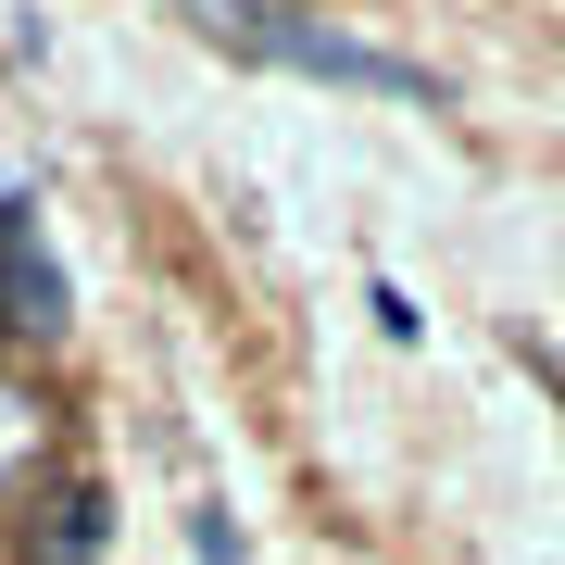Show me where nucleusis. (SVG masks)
I'll return each instance as SVG.
<instances>
[{
    "mask_svg": "<svg viewBox=\"0 0 565 565\" xmlns=\"http://www.w3.org/2000/svg\"><path fill=\"white\" fill-rule=\"evenodd\" d=\"M189 541H202V565H252V553H239V527H226V503L189 515Z\"/></svg>",
    "mask_w": 565,
    "mask_h": 565,
    "instance_id": "5",
    "label": "nucleus"
},
{
    "mask_svg": "<svg viewBox=\"0 0 565 565\" xmlns=\"http://www.w3.org/2000/svg\"><path fill=\"white\" fill-rule=\"evenodd\" d=\"M0 327H13V340H51L63 327V264H51V239L13 202H0Z\"/></svg>",
    "mask_w": 565,
    "mask_h": 565,
    "instance_id": "2",
    "label": "nucleus"
},
{
    "mask_svg": "<svg viewBox=\"0 0 565 565\" xmlns=\"http://www.w3.org/2000/svg\"><path fill=\"white\" fill-rule=\"evenodd\" d=\"M189 13H202V39L252 51V63H289V76H327V88H390V102H415V114H440V102H452L427 63L377 51V39H340V25H315V13H264V0H189Z\"/></svg>",
    "mask_w": 565,
    "mask_h": 565,
    "instance_id": "1",
    "label": "nucleus"
},
{
    "mask_svg": "<svg viewBox=\"0 0 565 565\" xmlns=\"http://www.w3.org/2000/svg\"><path fill=\"white\" fill-rule=\"evenodd\" d=\"M88 553H102V490H63L39 527V565H88Z\"/></svg>",
    "mask_w": 565,
    "mask_h": 565,
    "instance_id": "4",
    "label": "nucleus"
},
{
    "mask_svg": "<svg viewBox=\"0 0 565 565\" xmlns=\"http://www.w3.org/2000/svg\"><path fill=\"white\" fill-rule=\"evenodd\" d=\"M51 452H63V415H51V390L0 377V490H25V478H39Z\"/></svg>",
    "mask_w": 565,
    "mask_h": 565,
    "instance_id": "3",
    "label": "nucleus"
}]
</instances>
